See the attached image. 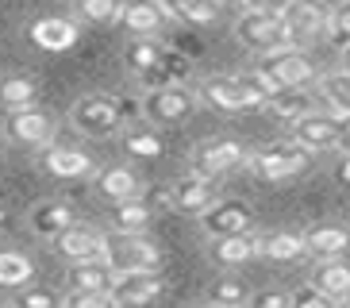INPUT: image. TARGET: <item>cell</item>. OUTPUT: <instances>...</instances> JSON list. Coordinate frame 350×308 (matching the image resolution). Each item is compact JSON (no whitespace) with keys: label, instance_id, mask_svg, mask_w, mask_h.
Wrapping results in <instances>:
<instances>
[{"label":"cell","instance_id":"obj_1","mask_svg":"<svg viewBox=\"0 0 350 308\" xmlns=\"http://www.w3.org/2000/svg\"><path fill=\"white\" fill-rule=\"evenodd\" d=\"M70 127L81 135V139H112V135L124 127L120 101H116V97H104V92L77 97V101L70 104Z\"/></svg>","mask_w":350,"mask_h":308},{"label":"cell","instance_id":"obj_2","mask_svg":"<svg viewBox=\"0 0 350 308\" xmlns=\"http://www.w3.org/2000/svg\"><path fill=\"white\" fill-rule=\"evenodd\" d=\"M196 101H200V97H196L185 81L146 89V97H143V120L154 123V127H177V123L193 120Z\"/></svg>","mask_w":350,"mask_h":308},{"label":"cell","instance_id":"obj_3","mask_svg":"<svg viewBox=\"0 0 350 308\" xmlns=\"http://www.w3.org/2000/svg\"><path fill=\"white\" fill-rule=\"evenodd\" d=\"M308 162H312V151L304 143H297V139H281V143H269L262 151L247 154V166L258 177H266V181L297 177L300 170H308Z\"/></svg>","mask_w":350,"mask_h":308},{"label":"cell","instance_id":"obj_4","mask_svg":"<svg viewBox=\"0 0 350 308\" xmlns=\"http://www.w3.org/2000/svg\"><path fill=\"white\" fill-rule=\"evenodd\" d=\"M235 35L239 42L254 54H273L285 51V23H281L278 12H262V8H243V16L235 20Z\"/></svg>","mask_w":350,"mask_h":308},{"label":"cell","instance_id":"obj_5","mask_svg":"<svg viewBox=\"0 0 350 308\" xmlns=\"http://www.w3.org/2000/svg\"><path fill=\"white\" fill-rule=\"evenodd\" d=\"M327 4L323 0H293L285 12H281V23H285V39L288 47H308L316 42L323 31H327Z\"/></svg>","mask_w":350,"mask_h":308},{"label":"cell","instance_id":"obj_6","mask_svg":"<svg viewBox=\"0 0 350 308\" xmlns=\"http://www.w3.org/2000/svg\"><path fill=\"white\" fill-rule=\"evenodd\" d=\"M54 131H58L54 116L42 112V108H35V104L12 108V112L4 116V139L16 143V146H46L54 139Z\"/></svg>","mask_w":350,"mask_h":308},{"label":"cell","instance_id":"obj_7","mask_svg":"<svg viewBox=\"0 0 350 308\" xmlns=\"http://www.w3.org/2000/svg\"><path fill=\"white\" fill-rule=\"evenodd\" d=\"M165 293V281L158 277V270H116L108 297L112 305H150Z\"/></svg>","mask_w":350,"mask_h":308},{"label":"cell","instance_id":"obj_8","mask_svg":"<svg viewBox=\"0 0 350 308\" xmlns=\"http://www.w3.org/2000/svg\"><path fill=\"white\" fill-rule=\"evenodd\" d=\"M243 162H247V151L235 139H208V143H200L193 151V174L212 177V181L231 174V170H239Z\"/></svg>","mask_w":350,"mask_h":308},{"label":"cell","instance_id":"obj_9","mask_svg":"<svg viewBox=\"0 0 350 308\" xmlns=\"http://www.w3.org/2000/svg\"><path fill=\"white\" fill-rule=\"evenodd\" d=\"M200 227H204L208 239L250 231V227H254V208H250L247 201H212V205L200 212Z\"/></svg>","mask_w":350,"mask_h":308},{"label":"cell","instance_id":"obj_10","mask_svg":"<svg viewBox=\"0 0 350 308\" xmlns=\"http://www.w3.org/2000/svg\"><path fill=\"white\" fill-rule=\"evenodd\" d=\"M339 135H342V120L335 112H304L293 120V139L297 143H304L312 154L316 151H339Z\"/></svg>","mask_w":350,"mask_h":308},{"label":"cell","instance_id":"obj_11","mask_svg":"<svg viewBox=\"0 0 350 308\" xmlns=\"http://www.w3.org/2000/svg\"><path fill=\"white\" fill-rule=\"evenodd\" d=\"M266 70L278 77L281 89H308V85L319 81L316 66H312V58L300 47H285V51H273L266 54Z\"/></svg>","mask_w":350,"mask_h":308},{"label":"cell","instance_id":"obj_12","mask_svg":"<svg viewBox=\"0 0 350 308\" xmlns=\"http://www.w3.org/2000/svg\"><path fill=\"white\" fill-rule=\"evenodd\" d=\"M54 251L66 258V262H89V258H108V239L96 231V227H85L73 220L66 231H58V235L51 239Z\"/></svg>","mask_w":350,"mask_h":308},{"label":"cell","instance_id":"obj_13","mask_svg":"<svg viewBox=\"0 0 350 308\" xmlns=\"http://www.w3.org/2000/svg\"><path fill=\"white\" fill-rule=\"evenodd\" d=\"M108 262L116 270H162V251L143 235H120V243H108Z\"/></svg>","mask_w":350,"mask_h":308},{"label":"cell","instance_id":"obj_14","mask_svg":"<svg viewBox=\"0 0 350 308\" xmlns=\"http://www.w3.org/2000/svg\"><path fill=\"white\" fill-rule=\"evenodd\" d=\"M42 170L51 177H62V181H73V177H89L93 174V154L81 151V146H70V143H46L42 151Z\"/></svg>","mask_w":350,"mask_h":308},{"label":"cell","instance_id":"obj_15","mask_svg":"<svg viewBox=\"0 0 350 308\" xmlns=\"http://www.w3.org/2000/svg\"><path fill=\"white\" fill-rule=\"evenodd\" d=\"M27 35H31V42L39 47V51L62 54L81 39V27H77L73 20H66V16H39V20L27 27Z\"/></svg>","mask_w":350,"mask_h":308},{"label":"cell","instance_id":"obj_16","mask_svg":"<svg viewBox=\"0 0 350 308\" xmlns=\"http://www.w3.org/2000/svg\"><path fill=\"white\" fill-rule=\"evenodd\" d=\"M196 97H200L208 108L227 112V116L250 108V101H247V92H243V85H239V77H227V73H212V77H204L200 89H196Z\"/></svg>","mask_w":350,"mask_h":308},{"label":"cell","instance_id":"obj_17","mask_svg":"<svg viewBox=\"0 0 350 308\" xmlns=\"http://www.w3.org/2000/svg\"><path fill=\"white\" fill-rule=\"evenodd\" d=\"M170 201H174L177 212L200 216L212 201H216V181H212V177H200V174H189V177L170 185Z\"/></svg>","mask_w":350,"mask_h":308},{"label":"cell","instance_id":"obj_18","mask_svg":"<svg viewBox=\"0 0 350 308\" xmlns=\"http://www.w3.org/2000/svg\"><path fill=\"white\" fill-rule=\"evenodd\" d=\"M116 20L124 23L131 35H158L170 23V12L158 0H127V4H120V16Z\"/></svg>","mask_w":350,"mask_h":308},{"label":"cell","instance_id":"obj_19","mask_svg":"<svg viewBox=\"0 0 350 308\" xmlns=\"http://www.w3.org/2000/svg\"><path fill=\"white\" fill-rule=\"evenodd\" d=\"M93 189H96V196H104L112 205V201L139 196L143 193V181H139V174H135L131 166H104V170H96Z\"/></svg>","mask_w":350,"mask_h":308},{"label":"cell","instance_id":"obj_20","mask_svg":"<svg viewBox=\"0 0 350 308\" xmlns=\"http://www.w3.org/2000/svg\"><path fill=\"white\" fill-rule=\"evenodd\" d=\"M258 243H262V235H254V231L216 235L212 239V262L224 266V270H235V266H243V262H250V258L258 255Z\"/></svg>","mask_w":350,"mask_h":308},{"label":"cell","instance_id":"obj_21","mask_svg":"<svg viewBox=\"0 0 350 308\" xmlns=\"http://www.w3.org/2000/svg\"><path fill=\"white\" fill-rule=\"evenodd\" d=\"M312 285L319 289V293H327L331 305H347L350 300V262H342L339 258H319L316 274H312Z\"/></svg>","mask_w":350,"mask_h":308},{"label":"cell","instance_id":"obj_22","mask_svg":"<svg viewBox=\"0 0 350 308\" xmlns=\"http://www.w3.org/2000/svg\"><path fill=\"white\" fill-rule=\"evenodd\" d=\"M150 220H154V212H150V205L143 201V193L127 196V201H112L108 224H112L116 235H143L146 227H150Z\"/></svg>","mask_w":350,"mask_h":308},{"label":"cell","instance_id":"obj_23","mask_svg":"<svg viewBox=\"0 0 350 308\" xmlns=\"http://www.w3.org/2000/svg\"><path fill=\"white\" fill-rule=\"evenodd\" d=\"M73 220H77V212H73L70 201H42V205H35L31 216H27V224H31V231L39 239H54L58 231H66Z\"/></svg>","mask_w":350,"mask_h":308},{"label":"cell","instance_id":"obj_24","mask_svg":"<svg viewBox=\"0 0 350 308\" xmlns=\"http://www.w3.org/2000/svg\"><path fill=\"white\" fill-rule=\"evenodd\" d=\"M350 251V227L339 224H319L312 231H304V255L316 258H339Z\"/></svg>","mask_w":350,"mask_h":308},{"label":"cell","instance_id":"obj_25","mask_svg":"<svg viewBox=\"0 0 350 308\" xmlns=\"http://www.w3.org/2000/svg\"><path fill=\"white\" fill-rule=\"evenodd\" d=\"M143 89H158V85H174V81H185L189 77V58L185 54H174V51H162V58L150 66V70L135 73Z\"/></svg>","mask_w":350,"mask_h":308},{"label":"cell","instance_id":"obj_26","mask_svg":"<svg viewBox=\"0 0 350 308\" xmlns=\"http://www.w3.org/2000/svg\"><path fill=\"white\" fill-rule=\"evenodd\" d=\"M124 151L131 154V158H162L165 154V139L154 131V127H143V123L135 120L127 123V131H124Z\"/></svg>","mask_w":350,"mask_h":308},{"label":"cell","instance_id":"obj_27","mask_svg":"<svg viewBox=\"0 0 350 308\" xmlns=\"http://www.w3.org/2000/svg\"><path fill=\"white\" fill-rule=\"evenodd\" d=\"M112 277H116V266L108 258H89V262H70V281L77 289H112Z\"/></svg>","mask_w":350,"mask_h":308},{"label":"cell","instance_id":"obj_28","mask_svg":"<svg viewBox=\"0 0 350 308\" xmlns=\"http://www.w3.org/2000/svg\"><path fill=\"white\" fill-rule=\"evenodd\" d=\"M39 101V85L23 73H4L0 77V108L12 112V108H27V104Z\"/></svg>","mask_w":350,"mask_h":308},{"label":"cell","instance_id":"obj_29","mask_svg":"<svg viewBox=\"0 0 350 308\" xmlns=\"http://www.w3.org/2000/svg\"><path fill=\"white\" fill-rule=\"evenodd\" d=\"M258 255H266L269 262H297L304 255V235H297V231H269L258 243Z\"/></svg>","mask_w":350,"mask_h":308},{"label":"cell","instance_id":"obj_30","mask_svg":"<svg viewBox=\"0 0 350 308\" xmlns=\"http://www.w3.org/2000/svg\"><path fill=\"white\" fill-rule=\"evenodd\" d=\"M239 77V85H243V92H247V101H250V108H262V104L273 97V92L281 89L278 85V77L266 70V66H254V70H243V73H235Z\"/></svg>","mask_w":350,"mask_h":308},{"label":"cell","instance_id":"obj_31","mask_svg":"<svg viewBox=\"0 0 350 308\" xmlns=\"http://www.w3.org/2000/svg\"><path fill=\"white\" fill-rule=\"evenodd\" d=\"M35 277V262L20 251H0V289H23Z\"/></svg>","mask_w":350,"mask_h":308},{"label":"cell","instance_id":"obj_32","mask_svg":"<svg viewBox=\"0 0 350 308\" xmlns=\"http://www.w3.org/2000/svg\"><path fill=\"white\" fill-rule=\"evenodd\" d=\"M266 108L278 120H297V116H304V112H312V97H308V89H278L273 97L266 101Z\"/></svg>","mask_w":350,"mask_h":308},{"label":"cell","instance_id":"obj_33","mask_svg":"<svg viewBox=\"0 0 350 308\" xmlns=\"http://www.w3.org/2000/svg\"><path fill=\"white\" fill-rule=\"evenodd\" d=\"M319 92L335 116H350V70H335L327 77H319Z\"/></svg>","mask_w":350,"mask_h":308},{"label":"cell","instance_id":"obj_34","mask_svg":"<svg viewBox=\"0 0 350 308\" xmlns=\"http://www.w3.org/2000/svg\"><path fill=\"white\" fill-rule=\"evenodd\" d=\"M162 42L158 39H150V35H135L131 42H127V51H124V62L131 66V73H143V70H150L158 58H162Z\"/></svg>","mask_w":350,"mask_h":308},{"label":"cell","instance_id":"obj_35","mask_svg":"<svg viewBox=\"0 0 350 308\" xmlns=\"http://www.w3.org/2000/svg\"><path fill=\"white\" fill-rule=\"evenodd\" d=\"M327 42L335 47V51H347L350 47V0H339L335 8L327 12Z\"/></svg>","mask_w":350,"mask_h":308},{"label":"cell","instance_id":"obj_36","mask_svg":"<svg viewBox=\"0 0 350 308\" xmlns=\"http://www.w3.org/2000/svg\"><path fill=\"white\" fill-rule=\"evenodd\" d=\"M120 4L124 0H77L73 8H77V16L85 23H112L120 16Z\"/></svg>","mask_w":350,"mask_h":308},{"label":"cell","instance_id":"obj_37","mask_svg":"<svg viewBox=\"0 0 350 308\" xmlns=\"http://www.w3.org/2000/svg\"><path fill=\"white\" fill-rule=\"evenodd\" d=\"M208 305H250V293L243 281H235V277H224V281H216L212 285V293H208Z\"/></svg>","mask_w":350,"mask_h":308},{"label":"cell","instance_id":"obj_38","mask_svg":"<svg viewBox=\"0 0 350 308\" xmlns=\"http://www.w3.org/2000/svg\"><path fill=\"white\" fill-rule=\"evenodd\" d=\"M219 4H224V0H185L174 16L185 20V23H216L219 20Z\"/></svg>","mask_w":350,"mask_h":308},{"label":"cell","instance_id":"obj_39","mask_svg":"<svg viewBox=\"0 0 350 308\" xmlns=\"http://www.w3.org/2000/svg\"><path fill=\"white\" fill-rule=\"evenodd\" d=\"M62 305L66 308H104V305H112V297H108L104 289H77L73 285L62 297Z\"/></svg>","mask_w":350,"mask_h":308},{"label":"cell","instance_id":"obj_40","mask_svg":"<svg viewBox=\"0 0 350 308\" xmlns=\"http://www.w3.org/2000/svg\"><path fill=\"white\" fill-rule=\"evenodd\" d=\"M288 305H297V308H327L331 297L327 293H319V289L308 281V285H300L297 293H288Z\"/></svg>","mask_w":350,"mask_h":308},{"label":"cell","instance_id":"obj_41","mask_svg":"<svg viewBox=\"0 0 350 308\" xmlns=\"http://www.w3.org/2000/svg\"><path fill=\"white\" fill-rule=\"evenodd\" d=\"M16 305H23V308H51V305H58V297L46 293V289H20Z\"/></svg>","mask_w":350,"mask_h":308},{"label":"cell","instance_id":"obj_42","mask_svg":"<svg viewBox=\"0 0 350 308\" xmlns=\"http://www.w3.org/2000/svg\"><path fill=\"white\" fill-rule=\"evenodd\" d=\"M143 201L150 205V212H154V208H174V201H170V189H162V185H154V189H143Z\"/></svg>","mask_w":350,"mask_h":308},{"label":"cell","instance_id":"obj_43","mask_svg":"<svg viewBox=\"0 0 350 308\" xmlns=\"http://www.w3.org/2000/svg\"><path fill=\"white\" fill-rule=\"evenodd\" d=\"M250 305H258V308H288V293H258V297H250Z\"/></svg>","mask_w":350,"mask_h":308},{"label":"cell","instance_id":"obj_44","mask_svg":"<svg viewBox=\"0 0 350 308\" xmlns=\"http://www.w3.org/2000/svg\"><path fill=\"white\" fill-rule=\"evenodd\" d=\"M335 181H339L342 189H350V151H342L339 166H335Z\"/></svg>","mask_w":350,"mask_h":308},{"label":"cell","instance_id":"obj_45","mask_svg":"<svg viewBox=\"0 0 350 308\" xmlns=\"http://www.w3.org/2000/svg\"><path fill=\"white\" fill-rule=\"evenodd\" d=\"M342 120V135H339V151H350V116H339Z\"/></svg>","mask_w":350,"mask_h":308},{"label":"cell","instance_id":"obj_46","mask_svg":"<svg viewBox=\"0 0 350 308\" xmlns=\"http://www.w3.org/2000/svg\"><path fill=\"white\" fill-rule=\"evenodd\" d=\"M158 4H162V8H165V12H170V16H174V12H177V8H181V4H185V0H158Z\"/></svg>","mask_w":350,"mask_h":308},{"label":"cell","instance_id":"obj_47","mask_svg":"<svg viewBox=\"0 0 350 308\" xmlns=\"http://www.w3.org/2000/svg\"><path fill=\"white\" fill-rule=\"evenodd\" d=\"M342 70H350V47L342 51Z\"/></svg>","mask_w":350,"mask_h":308},{"label":"cell","instance_id":"obj_48","mask_svg":"<svg viewBox=\"0 0 350 308\" xmlns=\"http://www.w3.org/2000/svg\"><path fill=\"white\" fill-rule=\"evenodd\" d=\"M4 220H8V216H4V208H0V227H4Z\"/></svg>","mask_w":350,"mask_h":308},{"label":"cell","instance_id":"obj_49","mask_svg":"<svg viewBox=\"0 0 350 308\" xmlns=\"http://www.w3.org/2000/svg\"><path fill=\"white\" fill-rule=\"evenodd\" d=\"M224 4H227V0H224Z\"/></svg>","mask_w":350,"mask_h":308}]
</instances>
